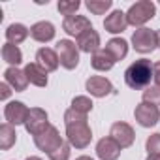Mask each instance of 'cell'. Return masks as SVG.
Masks as SVG:
<instances>
[{
	"label": "cell",
	"instance_id": "obj_1",
	"mask_svg": "<svg viewBox=\"0 0 160 160\" xmlns=\"http://www.w3.org/2000/svg\"><path fill=\"white\" fill-rule=\"evenodd\" d=\"M151 79H152V64L147 58H139V60L132 62L124 72V81L134 91L145 89L151 83Z\"/></svg>",
	"mask_w": 160,
	"mask_h": 160
},
{
	"label": "cell",
	"instance_id": "obj_2",
	"mask_svg": "<svg viewBox=\"0 0 160 160\" xmlns=\"http://www.w3.org/2000/svg\"><path fill=\"white\" fill-rule=\"evenodd\" d=\"M156 15V6L151 0H139V2L132 4L126 12V21L132 27H139L143 28L145 23H149L152 17Z\"/></svg>",
	"mask_w": 160,
	"mask_h": 160
},
{
	"label": "cell",
	"instance_id": "obj_3",
	"mask_svg": "<svg viewBox=\"0 0 160 160\" xmlns=\"http://www.w3.org/2000/svg\"><path fill=\"white\" fill-rule=\"evenodd\" d=\"M66 139L75 149H85V147H89V143L92 139V130H91L89 122L68 124L66 126Z\"/></svg>",
	"mask_w": 160,
	"mask_h": 160
},
{
	"label": "cell",
	"instance_id": "obj_4",
	"mask_svg": "<svg viewBox=\"0 0 160 160\" xmlns=\"http://www.w3.org/2000/svg\"><path fill=\"white\" fill-rule=\"evenodd\" d=\"M62 143H64V139H62L58 128H57V126H51V124H49L43 132H40L38 136H34V145H36L40 151H43L45 154L53 152V151L58 149Z\"/></svg>",
	"mask_w": 160,
	"mask_h": 160
},
{
	"label": "cell",
	"instance_id": "obj_5",
	"mask_svg": "<svg viewBox=\"0 0 160 160\" xmlns=\"http://www.w3.org/2000/svg\"><path fill=\"white\" fill-rule=\"evenodd\" d=\"M132 47L141 53V55H147V53H152L156 47H158V40H156V32L151 30V28H138L134 34H132Z\"/></svg>",
	"mask_w": 160,
	"mask_h": 160
},
{
	"label": "cell",
	"instance_id": "obj_6",
	"mask_svg": "<svg viewBox=\"0 0 160 160\" xmlns=\"http://www.w3.org/2000/svg\"><path fill=\"white\" fill-rule=\"evenodd\" d=\"M57 53L60 58V66L66 70H75L79 64V49L72 40L57 42Z\"/></svg>",
	"mask_w": 160,
	"mask_h": 160
},
{
	"label": "cell",
	"instance_id": "obj_7",
	"mask_svg": "<svg viewBox=\"0 0 160 160\" xmlns=\"http://www.w3.org/2000/svg\"><path fill=\"white\" fill-rule=\"evenodd\" d=\"M134 117L138 121L139 126L143 128H151L154 126L158 121H160V109L158 106H152V104H147V102H141L136 106L134 109Z\"/></svg>",
	"mask_w": 160,
	"mask_h": 160
},
{
	"label": "cell",
	"instance_id": "obj_8",
	"mask_svg": "<svg viewBox=\"0 0 160 160\" xmlns=\"http://www.w3.org/2000/svg\"><path fill=\"white\" fill-rule=\"evenodd\" d=\"M47 111L42 109V108H30L28 111V117H27V122H25V128L30 136H38L40 132H43L47 126H49V121H47Z\"/></svg>",
	"mask_w": 160,
	"mask_h": 160
},
{
	"label": "cell",
	"instance_id": "obj_9",
	"mask_svg": "<svg viewBox=\"0 0 160 160\" xmlns=\"http://www.w3.org/2000/svg\"><path fill=\"white\" fill-rule=\"evenodd\" d=\"M109 138H113L121 149H126V147H132L134 145V139H136V134H134V128L128 124V122H113L111 124V130H109Z\"/></svg>",
	"mask_w": 160,
	"mask_h": 160
},
{
	"label": "cell",
	"instance_id": "obj_10",
	"mask_svg": "<svg viewBox=\"0 0 160 160\" xmlns=\"http://www.w3.org/2000/svg\"><path fill=\"white\" fill-rule=\"evenodd\" d=\"M85 89H87V92H89L91 96H94V98H104V96H108V94L113 92L111 81H109V79H106V77H102V75H92V77H89L87 83H85Z\"/></svg>",
	"mask_w": 160,
	"mask_h": 160
},
{
	"label": "cell",
	"instance_id": "obj_11",
	"mask_svg": "<svg viewBox=\"0 0 160 160\" xmlns=\"http://www.w3.org/2000/svg\"><path fill=\"white\" fill-rule=\"evenodd\" d=\"M28 108L23 104V102H10L6 108H4V117H6V122H10L12 126H19V124H25L27 122V117H28Z\"/></svg>",
	"mask_w": 160,
	"mask_h": 160
},
{
	"label": "cell",
	"instance_id": "obj_12",
	"mask_svg": "<svg viewBox=\"0 0 160 160\" xmlns=\"http://www.w3.org/2000/svg\"><path fill=\"white\" fill-rule=\"evenodd\" d=\"M62 28L68 36H75L79 38L83 32L91 30L92 25L91 21L85 17V15H72V17H64V23H62Z\"/></svg>",
	"mask_w": 160,
	"mask_h": 160
},
{
	"label": "cell",
	"instance_id": "obj_13",
	"mask_svg": "<svg viewBox=\"0 0 160 160\" xmlns=\"http://www.w3.org/2000/svg\"><path fill=\"white\" fill-rule=\"evenodd\" d=\"M121 145L113 138H102L96 143V156L100 160H117L121 156Z\"/></svg>",
	"mask_w": 160,
	"mask_h": 160
},
{
	"label": "cell",
	"instance_id": "obj_14",
	"mask_svg": "<svg viewBox=\"0 0 160 160\" xmlns=\"http://www.w3.org/2000/svg\"><path fill=\"white\" fill-rule=\"evenodd\" d=\"M4 81L15 91V92H23L28 85V79L25 75V70H19L17 66H10L4 72Z\"/></svg>",
	"mask_w": 160,
	"mask_h": 160
},
{
	"label": "cell",
	"instance_id": "obj_15",
	"mask_svg": "<svg viewBox=\"0 0 160 160\" xmlns=\"http://www.w3.org/2000/svg\"><path fill=\"white\" fill-rule=\"evenodd\" d=\"M126 27H128L126 13L121 12V10H113V12L106 17V21H104V28H106V32H109V34H121V32L126 30Z\"/></svg>",
	"mask_w": 160,
	"mask_h": 160
},
{
	"label": "cell",
	"instance_id": "obj_16",
	"mask_svg": "<svg viewBox=\"0 0 160 160\" xmlns=\"http://www.w3.org/2000/svg\"><path fill=\"white\" fill-rule=\"evenodd\" d=\"M55 25L49 23V21H38L30 27V36L32 40L40 42V43H47L55 38Z\"/></svg>",
	"mask_w": 160,
	"mask_h": 160
},
{
	"label": "cell",
	"instance_id": "obj_17",
	"mask_svg": "<svg viewBox=\"0 0 160 160\" xmlns=\"http://www.w3.org/2000/svg\"><path fill=\"white\" fill-rule=\"evenodd\" d=\"M77 49L83 51V53H92L94 55L96 51H100V34L94 28L83 32L77 38Z\"/></svg>",
	"mask_w": 160,
	"mask_h": 160
},
{
	"label": "cell",
	"instance_id": "obj_18",
	"mask_svg": "<svg viewBox=\"0 0 160 160\" xmlns=\"http://www.w3.org/2000/svg\"><path fill=\"white\" fill-rule=\"evenodd\" d=\"M36 62L45 70V72H55L60 64V58H58V53L49 49V47H42L38 49L36 53Z\"/></svg>",
	"mask_w": 160,
	"mask_h": 160
},
{
	"label": "cell",
	"instance_id": "obj_19",
	"mask_svg": "<svg viewBox=\"0 0 160 160\" xmlns=\"http://www.w3.org/2000/svg\"><path fill=\"white\" fill-rule=\"evenodd\" d=\"M25 75L28 79V83L36 85V87H45L47 85V72L38 64V62H30L25 66Z\"/></svg>",
	"mask_w": 160,
	"mask_h": 160
},
{
	"label": "cell",
	"instance_id": "obj_20",
	"mask_svg": "<svg viewBox=\"0 0 160 160\" xmlns=\"http://www.w3.org/2000/svg\"><path fill=\"white\" fill-rule=\"evenodd\" d=\"M28 34H30V30L21 23H13L6 28V40H8V43H13V45L23 43L28 38Z\"/></svg>",
	"mask_w": 160,
	"mask_h": 160
},
{
	"label": "cell",
	"instance_id": "obj_21",
	"mask_svg": "<svg viewBox=\"0 0 160 160\" xmlns=\"http://www.w3.org/2000/svg\"><path fill=\"white\" fill-rule=\"evenodd\" d=\"M106 51L115 58V62H119L128 55V42L122 40V38H111L106 43Z\"/></svg>",
	"mask_w": 160,
	"mask_h": 160
},
{
	"label": "cell",
	"instance_id": "obj_22",
	"mask_svg": "<svg viewBox=\"0 0 160 160\" xmlns=\"http://www.w3.org/2000/svg\"><path fill=\"white\" fill-rule=\"evenodd\" d=\"M91 64H92V68L98 70V72H109V70L115 66V58H113L106 49H100V51H96V53L92 55Z\"/></svg>",
	"mask_w": 160,
	"mask_h": 160
},
{
	"label": "cell",
	"instance_id": "obj_23",
	"mask_svg": "<svg viewBox=\"0 0 160 160\" xmlns=\"http://www.w3.org/2000/svg\"><path fill=\"white\" fill-rule=\"evenodd\" d=\"M17 141V132H15V126H12L10 122H4L0 126V149L2 151H8L15 145Z\"/></svg>",
	"mask_w": 160,
	"mask_h": 160
},
{
	"label": "cell",
	"instance_id": "obj_24",
	"mask_svg": "<svg viewBox=\"0 0 160 160\" xmlns=\"http://www.w3.org/2000/svg\"><path fill=\"white\" fill-rule=\"evenodd\" d=\"M2 58H4L8 64H12V66H19V64L23 62V53H21V49H19L17 45H13V43H4V45H2Z\"/></svg>",
	"mask_w": 160,
	"mask_h": 160
},
{
	"label": "cell",
	"instance_id": "obj_25",
	"mask_svg": "<svg viewBox=\"0 0 160 160\" xmlns=\"http://www.w3.org/2000/svg\"><path fill=\"white\" fill-rule=\"evenodd\" d=\"M92 100L89 98V96H75L73 100H72V109H75V111H79V113H83V115H89L91 111H92Z\"/></svg>",
	"mask_w": 160,
	"mask_h": 160
},
{
	"label": "cell",
	"instance_id": "obj_26",
	"mask_svg": "<svg viewBox=\"0 0 160 160\" xmlns=\"http://www.w3.org/2000/svg\"><path fill=\"white\" fill-rule=\"evenodd\" d=\"M85 6H87V10H89L91 13H94V15H104L113 4H111V0H89Z\"/></svg>",
	"mask_w": 160,
	"mask_h": 160
},
{
	"label": "cell",
	"instance_id": "obj_27",
	"mask_svg": "<svg viewBox=\"0 0 160 160\" xmlns=\"http://www.w3.org/2000/svg\"><path fill=\"white\" fill-rule=\"evenodd\" d=\"M57 8H58V12L62 15L72 17V15H75V12L79 8H81V2H79V0H60V2L57 4Z\"/></svg>",
	"mask_w": 160,
	"mask_h": 160
},
{
	"label": "cell",
	"instance_id": "obj_28",
	"mask_svg": "<svg viewBox=\"0 0 160 160\" xmlns=\"http://www.w3.org/2000/svg\"><path fill=\"white\" fill-rule=\"evenodd\" d=\"M143 102L147 104H152V106H160V85H152V87H147L143 91Z\"/></svg>",
	"mask_w": 160,
	"mask_h": 160
},
{
	"label": "cell",
	"instance_id": "obj_29",
	"mask_svg": "<svg viewBox=\"0 0 160 160\" xmlns=\"http://www.w3.org/2000/svg\"><path fill=\"white\" fill-rule=\"evenodd\" d=\"M145 151L151 156H160V134H152L145 141Z\"/></svg>",
	"mask_w": 160,
	"mask_h": 160
},
{
	"label": "cell",
	"instance_id": "obj_30",
	"mask_svg": "<svg viewBox=\"0 0 160 160\" xmlns=\"http://www.w3.org/2000/svg\"><path fill=\"white\" fill-rule=\"evenodd\" d=\"M70 149H72V145H70L68 141H64L58 149H55V151L49 152L47 156H49V160H68V158H70Z\"/></svg>",
	"mask_w": 160,
	"mask_h": 160
},
{
	"label": "cell",
	"instance_id": "obj_31",
	"mask_svg": "<svg viewBox=\"0 0 160 160\" xmlns=\"http://www.w3.org/2000/svg\"><path fill=\"white\" fill-rule=\"evenodd\" d=\"M75 122H87V115H83V113H79V111H75V109H66V113H64V124L68 126V124H75Z\"/></svg>",
	"mask_w": 160,
	"mask_h": 160
},
{
	"label": "cell",
	"instance_id": "obj_32",
	"mask_svg": "<svg viewBox=\"0 0 160 160\" xmlns=\"http://www.w3.org/2000/svg\"><path fill=\"white\" fill-rule=\"evenodd\" d=\"M10 94H12V87L4 81L2 85H0V98H2V100H8V98H10Z\"/></svg>",
	"mask_w": 160,
	"mask_h": 160
},
{
	"label": "cell",
	"instance_id": "obj_33",
	"mask_svg": "<svg viewBox=\"0 0 160 160\" xmlns=\"http://www.w3.org/2000/svg\"><path fill=\"white\" fill-rule=\"evenodd\" d=\"M152 79L156 81V85H160V60L152 64Z\"/></svg>",
	"mask_w": 160,
	"mask_h": 160
},
{
	"label": "cell",
	"instance_id": "obj_34",
	"mask_svg": "<svg viewBox=\"0 0 160 160\" xmlns=\"http://www.w3.org/2000/svg\"><path fill=\"white\" fill-rule=\"evenodd\" d=\"M75 160H94V158H91V156H87V154H83V156H77Z\"/></svg>",
	"mask_w": 160,
	"mask_h": 160
},
{
	"label": "cell",
	"instance_id": "obj_35",
	"mask_svg": "<svg viewBox=\"0 0 160 160\" xmlns=\"http://www.w3.org/2000/svg\"><path fill=\"white\" fill-rule=\"evenodd\" d=\"M147 160H160V156H151V154H147Z\"/></svg>",
	"mask_w": 160,
	"mask_h": 160
},
{
	"label": "cell",
	"instance_id": "obj_36",
	"mask_svg": "<svg viewBox=\"0 0 160 160\" xmlns=\"http://www.w3.org/2000/svg\"><path fill=\"white\" fill-rule=\"evenodd\" d=\"M156 40H158V47H160V28L156 30Z\"/></svg>",
	"mask_w": 160,
	"mask_h": 160
},
{
	"label": "cell",
	"instance_id": "obj_37",
	"mask_svg": "<svg viewBox=\"0 0 160 160\" xmlns=\"http://www.w3.org/2000/svg\"><path fill=\"white\" fill-rule=\"evenodd\" d=\"M27 160H42V158H40V156H28Z\"/></svg>",
	"mask_w": 160,
	"mask_h": 160
}]
</instances>
